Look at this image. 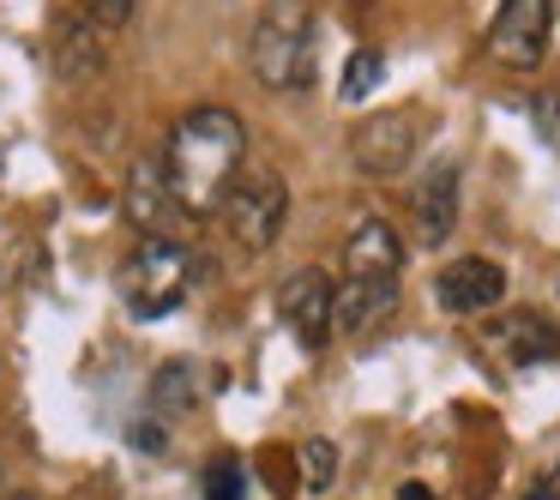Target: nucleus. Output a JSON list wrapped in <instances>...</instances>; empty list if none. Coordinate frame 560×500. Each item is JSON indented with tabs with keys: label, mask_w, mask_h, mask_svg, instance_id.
I'll return each mask as SVG.
<instances>
[{
	"label": "nucleus",
	"mask_w": 560,
	"mask_h": 500,
	"mask_svg": "<svg viewBox=\"0 0 560 500\" xmlns=\"http://www.w3.org/2000/svg\"><path fill=\"white\" fill-rule=\"evenodd\" d=\"M170 187L182 218H218L223 199L242 182V158H247V127L235 109H218V103H199L175 121L170 133Z\"/></svg>",
	"instance_id": "obj_1"
},
{
	"label": "nucleus",
	"mask_w": 560,
	"mask_h": 500,
	"mask_svg": "<svg viewBox=\"0 0 560 500\" xmlns=\"http://www.w3.org/2000/svg\"><path fill=\"white\" fill-rule=\"evenodd\" d=\"M194 278H199V254L187 242H175V235H139V247L115 271V290H121L133 319H163L194 295Z\"/></svg>",
	"instance_id": "obj_2"
},
{
	"label": "nucleus",
	"mask_w": 560,
	"mask_h": 500,
	"mask_svg": "<svg viewBox=\"0 0 560 500\" xmlns=\"http://www.w3.org/2000/svg\"><path fill=\"white\" fill-rule=\"evenodd\" d=\"M247 61L266 91L314 85V7L307 0H266L247 31Z\"/></svg>",
	"instance_id": "obj_3"
},
{
	"label": "nucleus",
	"mask_w": 560,
	"mask_h": 500,
	"mask_svg": "<svg viewBox=\"0 0 560 500\" xmlns=\"http://www.w3.org/2000/svg\"><path fill=\"white\" fill-rule=\"evenodd\" d=\"M223 230H230L235 247L247 254H266L271 242L283 235V218H290V187H283L278 170H254L235 182V194L223 199Z\"/></svg>",
	"instance_id": "obj_4"
},
{
	"label": "nucleus",
	"mask_w": 560,
	"mask_h": 500,
	"mask_svg": "<svg viewBox=\"0 0 560 500\" xmlns=\"http://www.w3.org/2000/svg\"><path fill=\"white\" fill-rule=\"evenodd\" d=\"M416 151H422V115L416 109H380L368 121H355L350 133V163L362 175H374V182L404 175L416 163Z\"/></svg>",
	"instance_id": "obj_5"
},
{
	"label": "nucleus",
	"mask_w": 560,
	"mask_h": 500,
	"mask_svg": "<svg viewBox=\"0 0 560 500\" xmlns=\"http://www.w3.org/2000/svg\"><path fill=\"white\" fill-rule=\"evenodd\" d=\"M548 37H555V0H500L494 25H488V55L512 73L542 67Z\"/></svg>",
	"instance_id": "obj_6"
},
{
	"label": "nucleus",
	"mask_w": 560,
	"mask_h": 500,
	"mask_svg": "<svg viewBox=\"0 0 560 500\" xmlns=\"http://www.w3.org/2000/svg\"><path fill=\"white\" fill-rule=\"evenodd\" d=\"M278 314L307 350H326V338L338 332V283L319 266H302L278 283Z\"/></svg>",
	"instance_id": "obj_7"
},
{
	"label": "nucleus",
	"mask_w": 560,
	"mask_h": 500,
	"mask_svg": "<svg viewBox=\"0 0 560 500\" xmlns=\"http://www.w3.org/2000/svg\"><path fill=\"white\" fill-rule=\"evenodd\" d=\"M121 211H127V223H133V230L170 235V223L182 218V206H175L170 158H163V151H145V158H133V170H127V187H121Z\"/></svg>",
	"instance_id": "obj_8"
},
{
	"label": "nucleus",
	"mask_w": 560,
	"mask_h": 500,
	"mask_svg": "<svg viewBox=\"0 0 560 500\" xmlns=\"http://www.w3.org/2000/svg\"><path fill=\"white\" fill-rule=\"evenodd\" d=\"M434 302L446 307V314H488V307L506 302V271L482 254H464L434 278Z\"/></svg>",
	"instance_id": "obj_9"
},
{
	"label": "nucleus",
	"mask_w": 560,
	"mask_h": 500,
	"mask_svg": "<svg viewBox=\"0 0 560 500\" xmlns=\"http://www.w3.org/2000/svg\"><path fill=\"white\" fill-rule=\"evenodd\" d=\"M410 211H416V242L440 247L452 230H458V170L452 163H434L422 182L410 187Z\"/></svg>",
	"instance_id": "obj_10"
},
{
	"label": "nucleus",
	"mask_w": 560,
	"mask_h": 500,
	"mask_svg": "<svg viewBox=\"0 0 560 500\" xmlns=\"http://www.w3.org/2000/svg\"><path fill=\"white\" fill-rule=\"evenodd\" d=\"M488 350H500L512 368H530V362H548V356H560V332L548 314H536V307H518V314L494 319V326L482 332Z\"/></svg>",
	"instance_id": "obj_11"
},
{
	"label": "nucleus",
	"mask_w": 560,
	"mask_h": 500,
	"mask_svg": "<svg viewBox=\"0 0 560 500\" xmlns=\"http://www.w3.org/2000/svg\"><path fill=\"white\" fill-rule=\"evenodd\" d=\"M398 314V278H343L338 283V332L368 338Z\"/></svg>",
	"instance_id": "obj_12"
},
{
	"label": "nucleus",
	"mask_w": 560,
	"mask_h": 500,
	"mask_svg": "<svg viewBox=\"0 0 560 500\" xmlns=\"http://www.w3.org/2000/svg\"><path fill=\"white\" fill-rule=\"evenodd\" d=\"M49 55H55V73L61 79H73V85H91V79L103 73V25L91 13H73V19H61L55 25V43H49Z\"/></svg>",
	"instance_id": "obj_13"
},
{
	"label": "nucleus",
	"mask_w": 560,
	"mask_h": 500,
	"mask_svg": "<svg viewBox=\"0 0 560 500\" xmlns=\"http://www.w3.org/2000/svg\"><path fill=\"white\" fill-rule=\"evenodd\" d=\"M404 271V242L392 223L368 218L355 223V235L343 242V278H398Z\"/></svg>",
	"instance_id": "obj_14"
},
{
	"label": "nucleus",
	"mask_w": 560,
	"mask_h": 500,
	"mask_svg": "<svg viewBox=\"0 0 560 500\" xmlns=\"http://www.w3.org/2000/svg\"><path fill=\"white\" fill-rule=\"evenodd\" d=\"M151 410L158 416H194L199 410V368L187 356H170L151 380Z\"/></svg>",
	"instance_id": "obj_15"
},
{
	"label": "nucleus",
	"mask_w": 560,
	"mask_h": 500,
	"mask_svg": "<svg viewBox=\"0 0 560 500\" xmlns=\"http://www.w3.org/2000/svg\"><path fill=\"white\" fill-rule=\"evenodd\" d=\"M380 85H386V55H380V49H355L350 61H343L338 97H343V103H368Z\"/></svg>",
	"instance_id": "obj_16"
},
{
	"label": "nucleus",
	"mask_w": 560,
	"mask_h": 500,
	"mask_svg": "<svg viewBox=\"0 0 560 500\" xmlns=\"http://www.w3.org/2000/svg\"><path fill=\"white\" fill-rule=\"evenodd\" d=\"M206 500H247V470H242V458H211V470H206Z\"/></svg>",
	"instance_id": "obj_17"
},
{
	"label": "nucleus",
	"mask_w": 560,
	"mask_h": 500,
	"mask_svg": "<svg viewBox=\"0 0 560 500\" xmlns=\"http://www.w3.org/2000/svg\"><path fill=\"white\" fill-rule=\"evenodd\" d=\"M530 127H536V139L560 158V91H536L530 97Z\"/></svg>",
	"instance_id": "obj_18"
},
{
	"label": "nucleus",
	"mask_w": 560,
	"mask_h": 500,
	"mask_svg": "<svg viewBox=\"0 0 560 500\" xmlns=\"http://www.w3.org/2000/svg\"><path fill=\"white\" fill-rule=\"evenodd\" d=\"M302 464H307V488H319V495H326L331 476H338V446H331V440H307Z\"/></svg>",
	"instance_id": "obj_19"
},
{
	"label": "nucleus",
	"mask_w": 560,
	"mask_h": 500,
	"mask_svg": "<svg viewBox=\"0 0 560 500\" xmlns=\"http://www.w3.org/2000/svg\"><path fill=\"white\" fill-rule=\"evenodd\" d=\"M79 7H85V13L97 19L103 31H115V25H127V19H133L139 0H79Z\"/></svg>",
	"instance_id": "obj_20"
},
{
	"label": "nucleus",
	"mask_w": 560,
	"mask_h": 500,
	"mask_svg": "<svg viewBox=\"0 0 560 500\" xmlns=\"http://www.w3.org/2000/svg\"><path fill=\"white\" fill-rule=\"evenodd\" d=\"M524 500H560V464H555V470H548V476H542V482H536Z\"/></svg>",
	"instance_id": "obj_21"
},
{
	"label": "nucleus",
	"mask_w": 560,
	"mask_h": 500,
	"mask_svg": "<svg viewBox=\"0 0 560 500\" xmlns=\"http://www.w3.org/2000/svg\"><path fill=\"white\" fill-rule=\"evenodd\" d=\"M133 446H145V452H163V434H158V422H139V428H133Z\"/></svg>",
	"instance_id": "obj_22"
},
{
	"label": "nucleus",
	"mask_w": 560,
	"mask_h": 500,
	"mask_svg": "<svg viewBox=\"0 0 560 500\" xmlns=\"http://www.w3.org/2000/svg\"><path fill=\"white\" fill-rule=\"evenodd\" d=\"M398 500H440V495H434V488H422V482H404Z\"/></svg>",
	"instance_id": "obj_23"
},
{
	"label": "nucleus",
	"mask_w": 560,
	"mask_h": 500,
	"mask_svg": "<svg viewBox=\"0 0 560 500\" xmlns=\"http://www.w3.org/2000/svg\"><path fill=\"white\" fill-rule=\"evenodd\" d=\"M7 500H37V495H7Z\"/></svg>",
	"instance_id": "obj_24"
}]
</instances>
